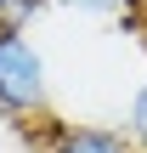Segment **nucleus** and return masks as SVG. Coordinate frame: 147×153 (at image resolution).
I'll return each instance as SVG.
<instances>
[{
	"mask_svg": "<svg viewBox=\"0 0 147 153\" xmlns=\"http://www.w3.org/2000/svg\"><path fill=\"white\" fill-rule=\"evenodd\" d=\"M0 114L51 119V68L28 28H0Z\"/></svg>",
	"mask_w": 147,
	"mask_h": 153,
	"instance_id": "nucleus-1",
	"label": "nucleus"
},
{
	"mask_svg": "<svg viewBox=\"0 0 147 153\" xmlns=\"http://www.w3.org/2000/svg\"><path fill=\"white\" fill-rule=\"evenodd\" d=\"M45 153H136L125 142V131H108V125H68V119H45L40 131Z\"/></svg>",
	"mask_w": 147,
	"mask_h": 153,
	"instance_id": "nucleus-2",
	"label": "nucleus"
},
{
	"mask_svg": "<svg viewBox=\"0 0 147 153\" xmlns=\"http://www.w3.org/2000/svg\"><path fill=\"white\" fill-rule=\"evenodd\" d=\"M125 142L136 153H147V79L136 85V97H130V108H125Z\"/></svg>",
	"mask_w": 147,
	"mask_h": 153,
	"instance_id": "nucleus-3",
	"label": "nucleus"
},
{
	"mask_svg": "<svg viewBox=\"0 0 147 153\" xmlns=\"http://www.w3.org/2000/svg\"><path fill=\"white\" fill-rule=\"evenodd\" d=\"M51 11H68V17H113L119 23V11L125 6H136V0H45Z\"/></svg>",
	"mask_w": 147,
	"mask_h": 153,
	"instance_id": "nucleus-4",
	"label": "nucleus"
},
{
	"mask_svg": "<svg viewBox=\"0 0 147 153\" xmlns=\"http://www.w3.org/2000/svg\"><path fill=\"white\" fill-rule=\"evenodd\" d=\"M40 11H51L45 0H11V11H6V28H28Z\"/></svg>",
	"mask_w": 147,
	"mask_h": 153,
	"instance_id": "nucleus-5",
	"label": "nucleus"
},
{
	"mask_svg": "<svg viewBox=\"0 0 147 153\" xmlns=\"http://www.w3.org/2000/svg\"><path fill=\"white\" fill-rule=\"evenodd\" d=\"M6 11H11V0H0V28H6Z\"/></svg>",
	"mask_w": 147,
	"mask_h": 153,
	"instance_id": "nucleus-6",
	"label": "nucleus"
},
{
	"mask_svg": "<svg viewBox=\"0 0 147 153\" xmlns=\"http://www.w3.org/2000/svg\"><path fill=\"white\" fill-rule=\"evenodd\" d=\"M142 6H147V0H142Z\"/></svg>",
	"mask_w": 147,
	"mask_h": 153,
	"instance_id": "nucleus-7",
	"label": "nucleus"
}]
</instances>
